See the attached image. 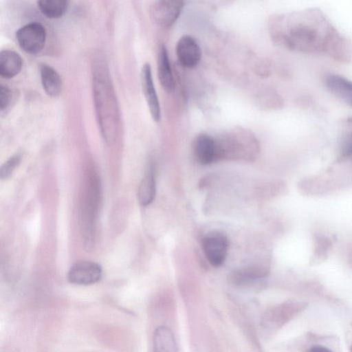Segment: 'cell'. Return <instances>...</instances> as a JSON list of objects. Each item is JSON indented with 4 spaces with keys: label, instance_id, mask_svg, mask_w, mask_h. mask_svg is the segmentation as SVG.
Listing matches in <instances>:
<instances>
[{
    "label": "cell",
    "instance_id": "6da1fadb",
    "mask_svg": "<svg viewBox=\"0 0 352 352\" xmlns=\"http://www.w3.org/2000/svg\"><path fill=\"white\" fill-rule=\"evenodd\" d=\"M220 159L251 160L256 155L258 144L254 136L245 129H234L216 139Z\"/></svg>",
    "mask_w": 352,
    "mask_h": 352
},
{
    "label": "cell",
    "instance_id": "7a4b0ae2",
    "mask_svg": "<svg viewBox=\"0 0 352 352\" xmlns=\"http://www.w3.org/2000/svg\"><path fill=\"white\" fill-rule=\"evenodd\" d=\"M16 38L21 48L27 53L34 54L40 52L45 46L46 30L38 22H32L19 28Z\"/></svg>",
    "mask_w": 352,
    "mask_h": 352
},
{
    "label": "cell",
    "instance_id": "3957f363",
    "mask_svg": "<svg viewBox=\"0 0 352 352\" xmlns=\"http://www.w3.org/2000/svg\"><path fill=\"white\" fill-rule=\"evenodd\" d=\"M202 245L206 257L212 265L219 267L223 263L229 248L228 239L223 232L208 233L203 239Z\"/></svg>",
    "mask_w": 352,
    "mask_h": 352
},
{
    "label": "cell",
    "instance_id": "277c9868",
    "mask_svg": "<svg viewBox=\"0 0 352 352\" xmlns=\"http://www.w3.org/2000/svg\"><path fill=\"white\" fill-rule=\"evenodd\" d=\"M102 276V267L91 261H81L74 263L67 273L68 281L79 285L94 284L100 281Z\"/></svg>",
    "mask_w": 352,
    "mask_h": 352
},
{
    "label": "cell",
    "instance_id": "5b68a950",
    "mask_svg": "<svg viewBox=\"0 0 352 352\" xmlns=\"http://www.w3.org/2000/svg\"><path fill=\"white\" fill-rule=\"evenodd\" d=\"M194 152L197 160L203 165L221 160L216 139L207 134H200L196 138Z\"/></svg>",
    "mask_w": 352,
    "mask_h": 352
},
{
    "label": "cell",
    "instance_id": "8992f818",
    "mask_svg": "<svg viewBox=\"0 0 352 352\" xmlns=\"http://www.w3.org/2000/svg\"><path fill=\"white\" fill-rule=\"evenodd\" d=\"M141 82L151 117L157 122L160 119V106L153 81L151 66L148 63H145L142 67Z\"/></svg>",
    "mask_w": 352,
    "mask_h": 352
},
{
    "label": "cell",
    "instance_id": "52a82bcc",
    "mask_svg": "<svg viewBox=\"0 0 352 352\" xmlns=\"http://www.w3.org/2000/svg\"><path fill=\"white\" fill-rule=\"evenodd\" d=\"M176 54L179 63L186 67H194L201 59V50L197 42L190 36H183L177 41Z\"/></svg>",
    "mask_w": 352,
    "mask_h": 352
},
{
    "label": "cell",
    "instance_id": "ba28073f",
    "mask_svg": "<svg viewBox=\"0 0 352 352\" xmlns=\"http://www.w3.org/2000/svg\"><path fill=\"white\" fill-rule=\"evenodd\" d=\"M182 7V0H161L154 6L153 16L157 23L168 26L177 19Z\"/></svg>",
    "mask_w": 352,
    "mask_h": 352
},
{
    "label": "cell",
    "instance_id": "9c48e42d",
    "mask_svg": "<svg viewBox=\"0 0 352 352\" xmlns=\"http://www.w3.org/2000/svg\"><path fill=\"white\" fill-rule=\"evenodd\" d=\"M329 91L352 107V81L339 75H329L326 78Z\"/></svg>",
    "mask_w": 352,
    "mask_h": 352
},
{
    "label": "cell",
    "instance_id": "30bf717a",
    "mask_svg": "<svg viewBox=\"0 0 352 352\" xmlns=\"http://www.w3.org/2000/svg\"><path fill=\"white\" fill-rule=\"evenodd\" d=\"M23 59L14 51L3 50L0 52V75L5 78H12L21 70Z\"/></svg>",
    "mask_w": 352,
    "mask_h": 352
},
{
    "label": "cell",
    "instance_id": "8fae6325",
    "mask_svg": "<svg viewBox=\"0 0 352 352\" xmlns=\"http://www.w3.org/2000/svg\"><path fill=\"white\" fill-rule=\"evenodd\" d=\"M156 193L154 166L150 164L140 182L138 190V199L142 206H148L153 202Z\"/></svg>",
    "mask_w": 352,
    "mask_h": 352
},
{
    "label": "cell",
    "instance_id": "7c38bea8",
    "mask_svg": "<svg viewBox=\"0 0 352 352\" xmlns=\"http://www.w3.org/2000/svg\"><path fill=\"white\" fill-rule=\"evenodd\" d=\"M157 72L161 85L166 91L174 89L175 81L166 47L162 45L158 51Z\"/></svg>",
    "mask_w": 352,
    "mask_h": 352
},
{
    "label": "cell",
    "instance_id": "4fadbf2b",
    "mask_svg": "<svg viewBox=\"0 0 352 352\" xmlns=\"http://www.w3.org/2000/svg\"><path fill=\"white\" fill-rule=\"evenodd\" d=\"M42 85L45 93L51 97L58 96L62 89L60 77L52 67L43 64L40 67Z\"/></svg>",
    "mask_w": 352,
    "mask_h": 352
},
{
    "label": "cell",
    "instance_id": "5bb4252c",
    "mask_svg": "<svg viewBox=\"0 0 352 352\" xmlns=\"http://www.w3.org/2000/svg\"><path fill=\"white\" fill-rule=\"evenodd\" d=\"M153 347L156 352H176L177 346L171 330L166 327H160L153 335Z\"/></svg>",
    "mask_w": 352,
    "mask_h": 352
},
{
    "label": "cell",
    "instance_id": "9a60e30c",
    "mask_svg": "<svg viewBox=\"0 0 352 352\" xmlns=\"http://www.w3.org/2000/svg\"><path fill=\"white\" fill-rule=\"evenodd\" d=\"M70 0H38L41 12L47 18L58 19L67 11Z\"/></svg>",
    "mask_w": 352,
    "mask_h": 352
},
{
    "label": "cell",
    "instance_id": "2e32d148",
    "mask_svg": "<svg viewBox=\"0 0 352 352\" xmlns=\"http://www.w3.org/2000/svg\"><path fill=\"white\" fill-rule=\"evenodd\" d=\"M331 245V240L325 236H316L314 259H324Z\"/></svg>",
    "mask_w": 352,
    "mask_h": 352
},
{
    "label": "cell",
    "instance_id": "e0dca14e",
    "mask_svg": "<svg viewBox=\"0 0 352 352\" xmlns=\"http://www.w3.org/2000/svg\"><path fill=\"white\" fill-rule=\"evenodd\" d=\"M21 155L15 154L10 157L1 167L0 177L2 180L9 178L21 162Z\"/></svg>",
    "mask_w": 352,
    "mask_h": 352
},
{
    "label": "cell",
    "instance_id": "ac0fdd59",
    "mask_svg": "<svg viewBox=\"0 0 352 352\" xmlns=\"http://www.w3.org/2000/svg\"><path fill=\"white\" fill-rule=\"evenodd\" d=\"M12 98V93L10 89L3 85L0 86V109L1 111H3L10 104Z\"/></svg>",
    "mask_w": 352,
    "mask_h": 352
},
{
    "label": "cell",
    "instance_id": "d6986e66",
    "mask_svg": "<svg viewBox=\"0 0 352 352\" xmlns=\"http://www.w3.org/2000/svg\"><path fill=\"white\" fill-rule=\"evenodd\" d=\"M343 152L347 155H352V134L345 140L343 145Z\"/></svg>",
    "mask_w": 352,
    "mask_h": 352
},
{
    "label": "cell",
    "instance_id": "ffe728a7",
    "mask_svg": "<svg viewBox=\"0 0 352 352\" xmlns=\"http://www.w3.org/2000/svg\"><path fill=\"white\" fill-rule=\"evenodd\" d=\"M349 260H350V265L352 267V251L351 252V256L349 257Z\"/></svg>",
    "mask_w": 352,
    "mask_h": 352
},
{
    "label": "cell",
    "instance_id": "44dd1931",
    "mask_svg": "<svg viewBox=\"0 0 352 352\" xmlns=\"http://www.w3.org/2000/svg\"><path fill=\"white\" fill-rule=\"evenodd\" d=\"M351 351H352V345H351Z\"/></svg>",
    "mask_w": 352,
    "mask_h": 352
}]
</instances>
